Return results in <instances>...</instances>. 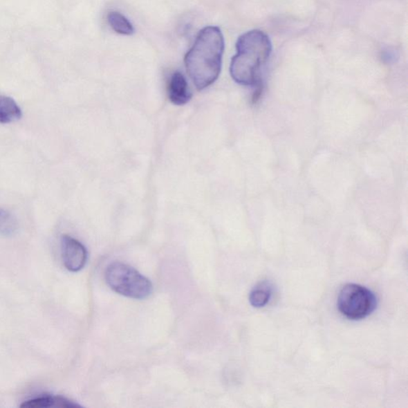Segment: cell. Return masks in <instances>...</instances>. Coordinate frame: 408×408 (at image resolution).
Wrapping results in <instances>:
<instances>
[{"instance_id": "obj_1", "label": "cell", "mask_w": 408, "mask_h": 408, "mask_svg": "<svg viewBox=\"0 0 408 408\" xmlns=\"http://www.w3.org/2000/svg\"><path fill=\"white\" fill-rule=\"evenodd\" d=\"M224 38L218 27H207L198 34L188 50L185 66L198 91H203L218 80L222 68Z\"/></svg>"}, {"instance_id": "obj_2", "label": "cell", "mask_w": 408, "mask_h": 408, "mask_svg": "<svg viewBox=\"0 0 408 408\" xmlns=\"http://www.w3.org/2000/svg\"><path fill=\"white\" fill-rule=\"evenodd\" d=\"M237 50L230 66L234 81L245 86H261V71L272 52L269 36L259 30L248 31L239 38Z\"/></svg>"}, {"instance_id": "obj_3", "label": "cell", "mask_w": 408, "mask_h": 408, "mask_svg": "<svg viewBox=\"0 0 408 408\" xmlns=\"http://www.w3.org/2000/svg\"><path fill=\"white\" fill-rule=\"evenodd\" d=\"M104 279L113 291L134 299H145L153 292L149 279L132 266L119 261L107 266Z\"/></svg>"}, {"instance_id": "obj_4", "label": "cell", "mask_w": 408, "mask_h": 408, "mask_svg": "<svg viewBox=\"0 0 408 408\" xmlns=\"http://www.w3.org/2000/svg\"><path fill=\"white\" fill-rule=\"evenodd\" d=\"M376 306L378 299L374 293L358 284L345 285L338 295V310L349 320H362L369 317Z\"/></svg>"}, {"instance_id": "obj_5", "label": "cell", "mask_w": 408, "mask_h": 408, "mask_svg": "<svg viewBox=\"0 0 408 408\" xmlns=\"http://www.w3.org/2000/svg\"><path fill=\"white\" fill-rule=\"evenodd\" d=\"M62 257L68 270L80 271L86 266L88 254L85 247L77 239L64 235L61 239Z\"/></svg>"}, {"instance_id": "obj_6", "label": "cell", "mask_w": 408, "mask_h": 408, "mask_svg": "<svg viewBox=\"0 0 408 408\" xmlns=\"http://www.w3.org/2000/svg\"><path fill=\"white\" fill-rule=\"evenodd\" d=\"M167 95L176 106H184L192 99V94L186 77L179 71L174 72L167 82Z\"/></svg>"}, {"instance_id": "obj_7", "label": "cell", "mask_w": 408, "mask_h": 408, "mask_svg": "<svg viewBox=\"0 0 408 408\" xmlns=\"http://www.w3.org/2000/svg\"><path fill=\"white\" fill-rule=\"evenodd\" d=\"M25 408H46V407H80V405L60 396L45 395L24 402L20 405Z\"/></svg>"}, {"instance_id": "obj_8", "label": "cell", "mask_w": 408, "mask_h": 408, "mask_svg": "<svg viewBox=\"0 0 408 408\" xmlns=\"http://www.w3.org/2000/svg\"><path fill=\"white\" fill-rule=\"evenodd\" d=\"M22 118V111L13 98L0 97V123L9 124L19 121Z\"/></svg>"}, {"instance_id": "obj_9", "label": "cell", "mask_w": 408, "mask_h": 408, "mask_svg": "<svg viewBox=\"0 0 408 408\" xmlns=\"http://www.w3.org/2000/svg\"><path fill=\"white\" fill-rule=\"evenodd\" d=\"M272 286L268 281L259 282L251 290L249 301L254 308H263L268 304L272 297Z\"/></svg>"}, {"instance_id": "obj_10", "label": "cell", "mask_w": 408, "mask_h": 408, "mask_svg": "<svg viewBox=\"0 0 408 408\" xmlns=\"http://www.w3.org/2000/svg\"><path fill=\"white\" fill-rule=\"evenodd\" d=\"M107 19L115 33L124 35H131L134 33L133 24L122 14L118 12H109Z\"/></svg>"}, {"instance_id": "obj_11", "label": "cell", "mask_w": 408, "mask_h": 408, "mask_svg": "<svg viewBox=\"0 0 408 408\" xmlns=\"http://www.w3.org/2000/svg\"><path fill=\"white\" fill-rule=\"evenodd\" d=\"M19 223L13 214L5 209L0 208V234L3 237H13L17 232Z\"/></svg>"}]
</instances>
